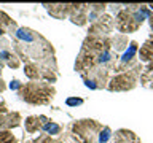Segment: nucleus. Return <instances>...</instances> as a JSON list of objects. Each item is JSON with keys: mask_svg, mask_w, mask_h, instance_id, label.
<instances>
[{"mask_svg": "<svg viewBox=\"0 0 153 143\" xmlns=\"http://www.w3.org/2000/svg\"><path fill=\"white\" fill-rule=\"evenodd\" d=\"M140 83L145 86V88L153 89V62H150V64H148L145 69H142Z\"/></svg>", "mask_w": 153, "mask_h": 143, "instance_id": "dca6fc26", "label": "nucleus"}, {"mask_svg": "<svg viewBox=\"0 0 153 143\" xmlns=\"http://www.w3.org/2000/svg\"><path fill=\"white\" fill-rule=\"evenodd\" d=\"M11 38V48L19 59L26 60V64L40 67L46 75L56 78L57 67L54 59V48L45 37L29 27H18Z\"/></svg>", "mask_w": 153, "mask_h": 143, "instance_id": "f257e3e1", "label": "nucleus"}, {"mask_svg": "<svg viewBox=\"0 0 153 143\" xmlns=\"http://www.w3.org/2000/svg\"><path fill=\"white\" fill-rule=\"evenodd\" d=\"M142 73V64L136 67L132 70L128 72H121V73H117L115 76L108 80L107 89L112 91V92H123V91H131L137 86L139 78H140Z\"/></svg>", "mask_w": 153, "mask_h": 143, "instance_id": "39448f33", "label": "nucleus"}, {"mask_svg": "<svg viewBox=\"0 0 153 143\" xmlns=\"http://www.w3.org/2000/svg\"><path fill=\"white\" fill-rule=\"evenodd\" d=\"M50 121L46 116H43V114H40V116H29L26 119V130L29 133H33L37 130H42L43 126Z\"/></svg>", "mask_w": 153, "mask_h": 143, "instance_id": "ddd939ff", "label": "nucleus"}, {"mask_svg": "<svg viewBox=\"0 0 153 143\" xmlns=\"http://www.w3.org/2000/svg\"><path fill=\"white\" fill-rule=\"evenodd\" d=\"M8 113L7 111V107H5L3 100H0V130H2V119H3V114Z\"/></svg>", "mask_w": 153, "mask_h": 143, "instance_id": "412c9836", "label": "nucleus"}, {"mask_svg": "<svg viewBox=\"0 0 153 143\" xmlns=\"http://www.w3.org/2000/svg\"><path fill=\"white\" fill-rule=\"evenodd\" d=\"M137 52H139L137 41H131L129 46H128V49L123 52V56L118 57L115 72H117V73H121V72L132 70V69H136V67L140 65V62H139V59H137Z\"/></svg>", "mask_w": 153, "mask_h": 143, "instance_id": "423d86ee", "label": "nucleus"}, {"mask_svg": "<svg viewBox=\"0 0 153 143\" xmlns=\"http://www.w3.org/2000/svg\"><path fill=\"white\" fill-rule=\"evenodd\" d=\"M113 29H115V19H112V16H108V14H102L97 21L91 24L88 35L107 38L110 33H112Z\"/></svg>", "mask_w": 153, "mask_h": 143, "instance_id": "0eeeda50", "label": "nucleus"}, {"mask_svg": "<svg viewBox=\"0 0 153 143\" xmlns=\"http://www.w3.org/2000/svg\"><path fill=\"white\" fill-rule=\"evenodd\" d=\"M0 59L3 60V64H7L11 69H18L21 65V59L16 56V52L13 51L11 45L5 38H0Z\"/></svg>", "mask_w": 153, "mask_h": 143, "instance_id": "6e6552de", "label": "nucleus"}, {"mask_svg": "<svg viewBox=\"0 0 153 143\" xmlns=\"http://www.w3.org/2000/svg\"><path fill=\"white\" fill-rule=\"evenodd\" d=\"M85 100L83 99H80V97H69L65 100V103L69 105V107H76V105H81Z\"/></svg>", "mask_w": 153, "mask_h": 143, "instance_id": "aec40b11", "label": "nucleus"}, {"mask_svg": "<svg viewBox=\"0 0 153 143\" xmlns=\"http://www.w3.org/2000/svg\"><path fill=\"white\" fill-rule=\"evenodd\" d=\"M113 143H140V138H139L132 130L118 129V130L113 133Z\"/></svg>", "mask_w": 153, "mask_h": 143, "instance_id": "9b49d317", "label": "nucleus"}, {"mask_svg": "<svg viewBox=\"0 0 153 143\" xmlns=\"http://www.w3.org/2000/svg\"><path fill=\"white\" fill-rule=\"evenodd\" d=\"M110 45H112V49L115 52L121 51L128 46V37L123 33H115L113 37H110Z\"/></svg>", "mask_w": 153, "mask_h": 143, "instance_id": "2eb2a0df", "label": "nucleus"}, {"mask_svg": "<svg viewBox=\"0 0 153 143\" xmlns=\"http://www.w3.org/2000/svg\"><path fill=\"white\" fill-rule=\"evenodd\" d=\"M148 19H150V27H152V30H153V13L150 14V18H148Z\"/></svg>", "mask_w": 153, "mask_h": 143, "instance_id": "5701e85b", "label": "nucleus"}, {"mask_svg": "<svg viewBox=\"0 0 153 143\" xmlns=\"http://www.w3.org/2000/svg\"><path fill=\"white\" fill-rule=\"evenodd\" d=\"M148 10H150V13H153V3H152V5H148Z\"/></svg>", "mask_w": 153, "mask_h": 143, "instance_id": "393cba45", "label": "nucleus"}, {"mask_svg": "<svg viewBox=\"0 0 153 143\" xmlns=\"http://www.w3.org/2000/svg\"><path fill=\"white\" fill-rule=\"evenodd\" d=\"M16 30H18V24L14 22V21L8 16L7 13L0 11V38H2L7 32L13 37Z\"/></svg>", "mask_w": 153, "mask_h": 143, "instance_id": "9d476101", "label": "nucleus"}, {"mask_svg": "<svg viewBox=\"0 0 153 143\" xmlns=\"http://www.w3.org/2000/svg\"><path fill=\"white\" fill-rule=\"evenodd\" d=\"M137 57H140V60L148 62V64L153 62V33L143 41V45L139 48Z\"/></svg>", "mask_w": 153, "mask_h": 143, "instance_id": "f8f14e48", "label": "nucleus"}, {"mask_svg": "<svg viewBox=\"0 0 153 143\" xmlns=\"http://www.w3.org/2000/svg\"><path fill=\"white\" fill-rule=\"evenodd\" d=\"M3 65H5V64H3V60L0 59V72H2V69H3Z\"/></svg>", "mask_w": 153, "mask_h": 143, "instance_id": "b1692460", "label": "nucleus"}, {"mask_svg": "<svg viewBox=\"0 0 153 143\" xmlns=\"http://www.w3.org/2000/svg\"><path fill=\"white\" fill-rule=\"evenodd\" d=\"M104 126L94 119H80L70 124V138L75 143H93Z\"/></svg>", "mask_w": 153, "mask_h": 143, "instance_id": "20e7f679", "label": "nucleus"}, {"mask_svg": "<svg viewBox=\"0 0 153 143\" xmlns=\"http://www.w3.org/2000/svg\"><path fill=\"white\" fill-rule=\"evenodd\" d=\"M10 88H11L13 91H19V89L22 88V83H19L18 80H13V81H11V84H10Z\"/></svg>", "mask_w": 153, "mask_h": 143, "instance_id": "4be33fe9", "label": "nucleus"}, {"mask_svg": "<svg viewBox=\"0 0 153 143\" xmlns=\"http://www.w3.org/2000/svg\"><path fill=\"white\" fill-rule=\"evenodd\" d=\"M150 10L147 5H124L123 10L115 16V27L123 35L132 33L140 29L145 19L150 18Z\"/></svg>", "mask_w": 153, "mask_h": 143, "instance_id": "f03ea898", "label": "nucleus"}, {"mask_svg": "<svg viewBox=\"0 0 153 143\" xmlns=\"http://www.w3.org/2000/svg\"><path fill=\"white\" fill-rule=\"evenodd\" d=\"M0 143H18V140L8 130H0Z\"/></svg>", "mask_w": 153, "mask_h": 143, "instance_id": "6ab92c4d", "label": "nucleus"}, {"mask_svg": "<svg viewBox=\"0 0 153 143\" xmlns=\"http://www.w3.org/2000/svg\"><path fill=\"white\" fill-rule=\"evenodd\" d=\"M45 133H48V135H59V133L62 132V126L61 124H57V122H54V121H48L45 126H43V129H42Z\"/></svg>", "mask_w": 153, "mask_h": 143, "instance_id": "a211bd4d", "label": "nucleus"}, {"mask_svg": "<svg viewBox=\"0 0 153 143\" xmlns=\"http://www.w3.org/2000/svg\"><path fill=\"white\" fill-rule=\"evenodd\" d=\"M88 8L89 5H70L69 18L72 19V22L78 24V26L88 22Z\"/></svg>", "mask_w": 153, "mask_h": 143, "instance_id": "1a4fd4ad", "label": "nucleus"}, {"mask_svg": "<svg viewBox=\"0 0 153 143\" xmlns=\"http://www.w3.org/2000/svg\"><path fill=\"white\" fill-rule=\"evenodd\" d=\"M93 143H113V132L108 126H104L102 129L99 130L97 137Z\"/></svg>", "mask_w": 153, "mask_h": 143, "instance_id": "f3484780", "label": "nucleus"}, {"mask_svg": "<svg viewBox=\"0 0 153 143\" xmlns=\"http://www.w3.org/2000/svg\"><path fill=\"white\" fill-rule=\"evenodd\" d=\"M46 10L50 11L51 16H54L57 19H62V18H65V16H69V13H70V5H45Z\"/></svg>", "mask_w": 153, "mask_h": 143, "instance_id": "4468645a", "label": "nucleus"}, {"mask_svg": "<svg viewBox=\"0 0 153 143\" xmlns=\"http://www.w3.org/2000/svg\"><path fill=\"white\" fill-rule=\"evenodd\" d=\"M19 99L30 105H46L54 99L56 91L50 83L45 81H32V83L22 84L18 91Z\"/></svg>", "mask_w": 153, "mask_h": 143, "instance_id": "7ed1b4c3", "label": "nucleus"}]
</instances>
